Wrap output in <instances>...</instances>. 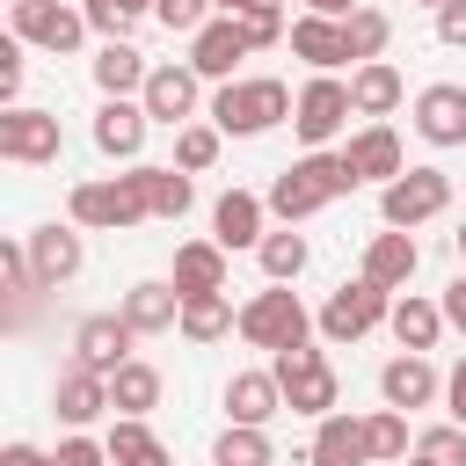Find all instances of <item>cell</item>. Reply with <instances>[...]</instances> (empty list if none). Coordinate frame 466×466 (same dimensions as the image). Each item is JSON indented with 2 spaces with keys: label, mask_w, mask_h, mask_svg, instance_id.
Here are the masks:
<instances>
[{
  "label": "cell",
  "mask_w": 466,
  "mask_h": 466,
  "mask_svg": "<svg viewBox=\"0 0 466 466\" xmlns=\"http://www.w3.org/2000/svg\"><path fill=\"white\" fill-rule=\"evenodd\" d=\"M299 102H291V87L284 80H218V95H211V124L226 131V138H262L269 124H284Z\"/></svg>",
  "instance_id": "7a4b0ae2"
},
{
  "label": "cell",
  "mask_w": 466,
  "mask_h": 466,
  "mask_svg": "<svg viewBox=\"0 0 466 466\" xmlns=\"http://www.w3.org/2000/svg\"><path fill=\"white\" fill-rule=\"evenodd\" d=\"M269 371H277V386H284V408L291 415H335L342 408V379H335V364L313 350V342H299V350H277L269 357Z\"/></svg>",
  "instance_id": "3957f363"
},
{
  "label": "cell",
  "mask_w": 466,
  "mask_h": 466,
  "mask_svg": "<svg viewBox=\"0 0 466 466\" xmlns=\"http://www.w3.org/2000/svg\"><path fill=\"white\" fill-rule=\"evenodd\" d=\"M269 459H277V444L262 422H226L211 444V466H269Z\"/></svg>",
  "instance_id": "1f68e13d"
},
{
  "label": "cell",
  "mask_w": 466,
  "mask_h": 466,
  "mask_svg": "<svg viewBox=\"0 0 466 466\" xmlns=\"http://www.w3.org/2000/svg\"><path fill=\"white\" fill-rule=\"evenodd\" d=\"M437 44L466 51V0H444V7H437Z\"/></svg>",
  "instance_id": "f6af8a7d"
},
{
  "label": "cell",
  "mask_w": 466,
  "mask_h": 466,
  "mask_svg": "<svg viewBox=\"0 0 466 466\" xmlns=\"http://www.w3.org/2000/svg\"><path fill=\"white\" fill-rule=\"evenodd\" d=\"M415 131L430 146H466V87L459 80H430L415 95Z\"/></svg>",
  "instance_id": "2e32d148"
},
{
  "label": "cell",
  "mask_w": 466,
  "mask_h": 466,
  "mask_svg": "<svg viewBox=\"0 0 466 466\" xmlns=\"http://www.w3.org/2000/svg\"><path fill=\"white\" fill-rule=\"evenodd\" d=\"M7 15H15V36L22 44H44V51H80V36H87V7H66V0H7Z\"/></svg>",
  "instance_id": "ba28073f"
},
{
  "label": "cell",
  "mask_w": 466,
  "mask_h": 466,
  "mask_svg": "<svg viewBox=\"0 0 466 466\" xmlns=\"http://www.w3.org/2000/svg\"><path fill=\"white\" fill-rule=\"evenodd\" d=\"M131 342H138V328L124 320V313H87L80 328H73V364H87V371H116V364H131Z\"/></svg>",
  "instance_id": "8fae6325"
},
{
  "label": "cell",
  "mask_w": 466,
  "mask_h": 466,
  "mask_svg": "<svg viewBox=\"0 0 466 466\" xmlns=\"http://www.w3.org/2000/svg\"><path fill=\"white\" fill-rule=\"evenodd\" d=\"M146 102H131V95H109L102 109H95V146L109 153V160H138V146H146Z\"/></svg>",
  "instance_id": "ac0fdd59"
},
{
  "label": "cell",
  "mask_w": 466,
  "mask_h": 466,
  "mask_svg": "<svg viewBox=\"0 0 466 466\" xmlns=\"http://www.w3.org/2000/svg\"><path fill=\"white\" fill-rule=\"evenodd\" d=\"M262 197H248V189H226L218 204H211V240L233 255V248H262Z\"/></svg>",
  "instance_id": "ffe728a7"
},
{
  "label": "cell",
  "mask_w": 466,
  "mask_h": 466,
  "mask_svg": "<svg viewBox=\"0 0 466 466\" xmlns=\"http://www.w3.org/2000/svg\"><path fill=\"white\" fill-rule=\"evenodd\" d=\"M248 51H255V44H248L240 15H211V22L189 36V66H197L204 80H233V66H240Z\"/></svg>",
  "instance_id": "7c38bea8"
},
{
  "label": "cell",
  "mask_w": 466,
  "mask_h": 466,
  "mask_svg": "<svg viewBox=\"0 0 466 466\" xmlns=\"http://www.w3.org/2000/svg\"><path fill=\"white\" fill-rule=\"evenodd\" d=\"M262 7H277V0H218V15H262Z\"/></svg>",
  "instance_id": "f907efd6"
},
{
  "label": "cell",
  "mask_w": 466,
  "mask_h": 466,
  "mask_svg": "<svg viewBox=\"0 0 466 466\" xmlns=\"http://www.w3.org/2000/svg\"><path fill=\"white\" fill-rule=\"evenodd\" d=\"M226 415L269 430V415H284V386H277V371H233V379H226Z\"/></svg>",
  "instance_id": "603a6c76"
},
{
  "label": "cell",
  "mask_w": 466,
  "mask_h": 466,
  "mask_svg": "<svg viewBox=\"0 0 466 466\" xmlns=\"http://www.w3.org/2000/svg\"><path fill=\"white\" fill-rule=\"evenodd\" d=\"M15 95H22V36L0 44V102L15 109Z\"/></svg>",
  "instance_id": "7bdbcfd3"
},
{
  "label": "cell",
  "mask_w": 466,
  "mask_h": 466,
  "mask_svg": "<svg viewBox=\"0 0 466 466\" xmlns=\"http://www.w3.org/2000/svg\"><path fill=\"white\" fill-rule=\"evenodd\" d=\"M240 29H248V44L255 51H269V44H284L291 29H284V7H262V15H240Z\"/></svg>",
  "instance_id": "b9f144b4"
},
{
  "label": "cell",
  "mask_w": 466,
  "mask_h": 466,
  "mask_svg": "<svg viewBox=\"0 0 466 466\" xmlns=\"http://www.w3.org/2000/svg\"><path fill=\"white\" fill-rule=\"evenodd\" d=\"M400 95H408V80H400L386 58H364V66L350 73V102H357V116H393Z\"/></svg>",
  "instance_id": "83f0119b"
},
{
  "label": "cell",
  "mask_w": 466,
  "mask_h": 466,
  "mask_svg": "<svg viewBox=\"0 0 466 466\" xmlns=\"http://www.w3.org/2000/svg\"><path fill=\"white\" fill-rule=\"evenodd\" d=\"M255 255H262V277H269V284H291V277L306 269V233H262Z\"/></svg>",
  "instance_id": "d590c367"
},
{
  "label": "cell",
  "mask_w": 466,
  "mask_h": 466,
  "mask_svg": "<svg viewBox=\"0 0 466 466\" xmlns=\"http://www.w3.org/2000/svg\"><path fill=\"white\" fill-rule=\"evenodd\" d=\"M415 269H422V248H415V233H408V226H386V233H371V248H364V277H371V284L400 291Z\"/></svg>",
  "instance_id": "d6986e66"
},
{
  "label": "cell",
  "mask_w": 466,
  "mask_h": 466,
  "mask_svg": "<svg viewBox=\"0 0 466 466\" xmlns=\"http://www.w3.org/2000/svg\"><path fill=\"white\" fill-rule=\"evenodd\" d=\"M22 248H29V269H36V291H58V284L80 277V262H87V248H80L73 226H36Z\"/></svg>",
  "instance_id": "9a60e30c"
},
{
  "label": "cell",
  "mask_w": 466,
  "mask_h": 466,
  "mask_svg": "<svg viewBox=\"0 0 466 466\" xmlns=\"http://www.w3.org/2000/svg\"><path fill=\"white\" fill-rule=\"evenodd\" d=\"M313 335V313L299 306V291H284V284H269V291H255L248 306H240V342H255V350H299Z\"/></svg>",
  "instance_id": "277c9868"
},
{
  "label": "cell",
  "mask_w": 466,
  "mask_h": 466,
  "mask_svg": "<svg viewBox=\"0 0 466 466\" xmlns=\"http://www.w3.org/2000/svg\"><path fill=\"white\" fill-rule=\"evenodd\" d=\"M138 15H153V0H87V29H102V36H124Z\"/></svg>",
  "instance_id": "ab89813d"
},
{
  "label": "cell",
  "mask_w": 466,
  "mask_h": 466,
  "mask_svg": "<svg viewBox=\"0 0 466 466\" xmlns=\"http://www.w3.org/2000/svg\"><path fill=\"white\" fill-rule=\"evenodd\" d=\"M415 451H430V459H444V466H466V422H437V430H422Z\"/></svg>",
  "instance_id": "60d3db41"
},
{
  "label": "cell",
  "mask_w": 466,
  "mask_h": 466,
  "mask_svg": "<svg viewBox=\"0 0 466 466\" xmlns=\"http://www.w3.org/2000/svg\"><path fill=\"white\" fill-rule=\"evenodd\" d=\"M116 313H124L138 335H167V328H182V291H175V284H131Z\"/></svg>",
  "instance_id": "484cf974"
},
{
  "label": "cell",
  "mask_w": 466,
  "mask_h": 466,
  "mask_svg": "<svg viewBox=\"0 0 466 466\" xmlns=\"http://www.w3.org/2000/svg\"><path fill=\"white\" fill-rule=\"evenodd\" d=\"M109 400H116V415H146V408H160V371L153 364H116L109 371Z\"/></svg>",
  "instance_id": "d6a6232c"
},
{
  "label": "cell",
  "mask_w": 466,
  "mask_h": 466,
  "mask_svg": "<svg viewBox=\"0 0 466 466\" xmlns=\"http://www.w3.org/2000/svg\"><path fill=\"white\" fill-rule=\"evenodd\" d=\"M233 328H240V313H233L226 291H197V299H182V335H189V342H218V335H233Z\"/></svg>",
  "instance_id": "4dcf8cb0"
},
{
  "label": "cell",
  "mask_w": 466,
  "mask_h": 466,
  "mask_svg": "<svg viewBox=\"0 0 466 466\" xmlns=\"http://www.w3.org/2000/svg\"><path fill=\"white\" fill-rule=\"evenodd\" d=\"M138 218H153L138 167H131V175H109V182H80V189H73V226L124 233V226H138Z\"/></svg>",
  "instance_id": "5b68a950"
},
{
  "label": "cell",
  "mask_w": 466,
  "mask_h": 466,
  "mask_svg": "<svg viewBox=\"0 0 466 466\" xmlns=\"http://www.w3.org/2000/svg\"><path fill=\"white\" fill-rule=\"evenodd\" d=\"M211 7H218V0H153V15H160L167 36H197V29L211 22Z\"/></svg>",
  "instance_id": "f35d334b"
},
{
  "label": "cell",
  "mask_w": 466,
  "mask_h": 466,
  "mask_svg": "<svg viewBox=\"0 0 466 466\" xmlns=\"http://www.w3.org/2000/svg\"><path fill=\"white\" fill-rule=\"evenodd\" d=\"M146 73H153V66H146V51H138V44H124V36H109V44L95 51V87H102V95H138V87H146Z\"/></svg>",
  "instance_id": "f1b7e54d"
},
{
  "label": "cell",
  "mask_w": 466,
  "mask_h": 466,
  "mask_svg": "<svg viewBox=\"0 0 466 466\" xmlns=\"http://www.w3.org/2000/svg\"><path fill=\"white\" fill-rule=\"evenodd\" d=\"M218 138H226L218 124H182V131H175V167H189V175H204V167L218 160Z\"/></svg>",
  "instance_id": "8d00e7d4"
},
{
  "label": "cell",
  "mask_w": 466,
  "mask_h": 466,
  "mask_svg": "<svg viewBox=\"0 0 466 466\" xmlns=\"http://www.w3.org/2000/svg\"><path fill=\"white\" fill-rule=\"evenodd\" d=\"M350 7H364V0H306V15H335V22H342Z\"/></svg>",
  "instance_id": "681fc988"
},
{
  "label": "cell",
  "mask_w": 466,
  "mask_h": 466,
  "mask_svg": "<svg viewBox=\"0 0 466 466\" xmlns=\"http://www.w3.org/2000/svg\"><path fill=\"white\" fill-rule=\"evenodd\" d=\"M386 36H393V22L379 15V7H350L342 15V44H350V58L364 66V58H379L386 51Z\"/></svg>",
  "instance_id": "e575fe53"
},
{
  "label": "cell",
  "mask_w": 466,
  "mask_h": 466,
  "mask_svg": "<svg viewBox=\"0 0 466 466\" xmlns=\"http://www.w3.org/2000/svg\"><path fill=\"white\" fill-rule=\"evenodd\" d=\"M116 400H109V379L102 371H87V364H66L58 371V386H51V415L66 422V430H87L95 415H109Z\"/></svg>",
  "instance_id": "5bb4252c"
},
{
  "label": "cell",
  "mask_w": 466,
  "mask_h": 466,
  "mask_svg": "<svg viewBox=\"0 0 466 466\" xmlns=\"http://www.w3.org/2000/svg\"><path fill=\"white\" fill-rule=\"evenodd\" d=\"M102 444H109V459H116V466H175V451L146 430V415H116Z\"/></svg>",
  "instance_id": "f546056e"
},
{
  "label": "cell",
  "mask_w": 466,
  "mask_h": 466,
  "mask_svg": "<svg viewBox=\"0 0 466 466\" xmlns=\"http://www.w3.org/2000/svg\"><path fill=\"white\" fill-rule=\"evenodd\" d=\"M437 393H444V379H437V364H430L422 350H408V357H393V364L379 371V400L400 408V415H408V408H430Z\"/></svg>",
  "instance_id": "e0dca14e"
},
{
  "label": "cell",
  "mask_w": 466,
  "mask_h": 466,
  "mask_svg": "<svg viewBox=\"0 0 466 466\" xmlns=\"http://www.w3.org/2000/svg\"><path fill=\"white\" fill-rule=\"evenodd\" d=\"M415 7H444V0H415Z\"/></svg>",
  "instance_id": "db71d44e"
},
{
  "label": "cell",
  "mask_w": 466,
  "mask_h": 466,
  "mask_svg": "<svg viewBox=\"0 0 466 466\" xmlns=\"http://www.w3.org/2000/svg\"><path fill=\"white\" fill-rule=\"evenodd\" d=\"M167 284H175L182 299H197V291H226V248H218V240H182Z\"/></svg>",
  "instance_id": "d4e9b609"
},
{
  "label": "cell",
  "mask_w": 466,
  "mask_h": 466,
  "mask_svg": "<svg viewBox=\"0 0 466 466\" xmlns=\"http://www.w3.org/2000/svg\"><path fill=\"white\" fill-rule=\"evenodd\" d=\"M58 466H116V459H109V444H95V437H66V444H58Z\"/></svg>",
  "instance_id": "ee69618b"
},
{
  "label": "cell",
  "mask_w": 466,
  "mask_h": 466,
  "mask_svg": "<svg viewBox=\"0 0 466 466\" xmlns=\"http://www.w3.org/2000/svg\"><path fill=\"white\" fill-rule=\"evenodd\" d=\"M342 160L357 167V182H393L408 160H400V138H393V124H364L350 146H342Z\"/></svg>",
  "instance_id": "7402d4cb"
},
{
  "label": "cell",
  "mask_w": 466,
  "mask_h": 466,
  "mask_svg": "<svg viewBox=\"0 0 466 466\" xmlns=\"http://www.w3.org/2000/svg\"><path fill=\"white\" fill-rule=\"evenodd\" d=\"M444 204H451V175H444V167H400V175L379 189V218H386V226H408V233H415L422 218H437Z\"/></svg>",
  "instance_id": "8992f818"
},
{
  "label": "cell",
  "mask_w": 466,
  "mask_h": 466,
  "mask_svg": "<svg viewBox=\"0 0 466 466\" xmlns=\"http://www.w3.org/2000/svg\"><path fill=\"white\" fill-rule=\"evenodd\" d=\"M291 58H306L313 73H335V66L350 58L342 22H335V15H299V22H291Z\"/></svg>",
  "instance_id": "cb8c5ba5"
},
{
  "label": "cell",
  "mask_w": 466,
  "mask_h": 466,
  "mask_svg": "<svg viewBox=\"0 0 466 466\" xmlns=\"http://www.w3.org/2000/svg\"><path fill=\"white\" fill-rule=\"evenodd\" d=\"M364 444H371V459H408V422H400V408L364 415Z\"/></svg>",
  "instance_id": "74e56055"
},
{
  "label": "cell",
  "mask_w": 466,
  "mask_h": 466,
  "mask_svg": "<svg viewBox=\"0 0 466 466\" xmlns=\"http://www.w3.org/2000/svg\"><path fill=\"white\" fill-rule=\"evenodd\" d=\"M357 116V102H350V80H335V73H313L306 87H299V109H291V124H299V138L306 146H328L342 124Z\"/></svg>",
  "instance_id": "9c48e42d"
},
{
  "label": "cell",
  "mask_w": 466,
  "mask_h": 466,
  "mask_svg": "<svg viewBox=\"0 0 466 466\" xmlns=\"http://www.w3.org/2000/svg\"><path fill=\"white\" fill-rule=\"evenodd\" d=\"M0 466H58V459H44L36 444H7V451H0Z\"/></svg>",
  "instance_id": "c3c4849f"
},
{
  "label": "cell",
  "mask_w": 466,
  "mask_h": 466,
  "mask_svg": "<svg viewBox=\"0 0 466 466\" xmlns=\"http://www.w3.org/2000/svg\"><path fill=\"white\" fill-rule=\"evenodd\" d=\"M138 182H146V204H153V218H182V211L197 204V189H189V167H138Z\"/></svg>",
  "instance_id": "836d02e7"
},
{
  "label": "cell",
  "mask_w": 466,
  "mask_h": 466,
  "mask_svg": "<svg viewBox=\"0 0 466 466\" xmlns=\"http://www.w3.org/2000/svg\"><path fill=\"white\" fill-rule=\"evenodd\" d=\"M197 80H204L197 66H153V73H146V87H138L146 116H153V124H175V131H182V124L197 116Z\"/></svg>",
  "instance_id": "4fadbf2b"
},
{
  "label": "cell",
  "mask_w": 466,
  "mask_h": 466,
  "mask_svg": "<svg viewBox=\"0 0 466 466\" xmlns=\"http://www.w3.org/2000/svg\"><path fill=\"white\" fill-rule=\"evenodd\" d=\"M386 313H393V291L371 284V277H357V284L328 291V306H320V335H328V342H357V335H371Z\"/></svg>",
  "instance_id": "52a82bcc"
},
{
  "label": "cell",
  "mask_w": 466,
  "mask_h": 466,
  "mask_svg": "<svg viewBox=\"0 0 466 466\" xmlns=\"http://www.w3.org/2000/svg\"><path fill=\"white\" fill-rule=\"evenodd\" d=\"M444 320H451V328L466 335V269H459V277L444 284Z\"/></svg>",
  "instance_id": "bcb514c9"
},
{
  "label": "cell",
  "mask_w": 466,
  "mask_h": 466,
  "mask_svg": "<svg viewBox=\"0 0 466 466\" xmlns=\"http://www.w3.org/2000/svg\"><path fill=\"white\" fill-rule=\"evenodd\" d=\"M386 328H393L400 350H437V335H444L451 320H444V299H415V291H408V299H393Z\"/></svg>",
  "instance_id": "4316f807"
},
{
  "label": "cell",
  "mask_w": 466,
  "mask_h": 466,
  "mask_svg": "<svg viewBox=\"0 0 466 466\" xmlns=\"http://www.w3.org/2000/svg\"><path fill=\"white\" fill-rule=\"evenodd\" d=\"M444 400H451V422H466V357L451 364V379H444Z\"/></svg>",
  "instance_id": "7dc6e473"
},
{
  "label": "cell",
  "mask_w": 466,
  "mask_h": 466,
  "mask_svg": "<svg viewBox=\"0 0 466 466\" xmlns=\"http://www.w3.org/2000/svg\"><path fill=\"white\" fill-rule=\"evenodd\" d=\"M371 459V444H364V422L357 415H320V430H313V444H306V466H364Z\"/></svg>",
  "instance_id": "44dd1931"
},
{
  "label": "cell",
  "mask_w": 466,
  "mask_h": 466,
  "mask_svg": "<svg viewBox=\"0 0 466 466\" xmlns=\"http://www.w3.org/2000/svg\"><path fill=\"white\" fill-rule=\"evenodd\" d=\"M357 189V167L342 160V153H306V160H291L277 182H269V211L284 218V226H299V218H313V211H328L335 197H350Z\"/></svg>",
  "instance_id": "6da1fadb"
},
{
  "label": "cell",
  "mask_w": 466,
  "mask_h": 466,
  "mask_svg": "<svg viewBox=\"0 0 466 466\" xmlns=\"http://www.w3.org/2000/svg\"><path fill=\"white\" fill-rule=\"evenodd\" d=\"M58 146H66V131H58V116L51 109H0V160H15V167H44V160H58Z\"/></svg>",
  "instance_id": "30bf717a"
},
{
  "label": "cell",
  "mask_w": 466,
  "mask_h": 466,
  "mask_svg": "<svg viewBox=\"0 0 466 466\" xmlns=\"http://www.w3.org/2000/svg\"><path fill=\"white\" fill-rule=\"evenodd\" d=\"M451 248H459V262H466V226H459V233H451Z\"/></svg>",
  "instance_id": "f5cc1de1"
},
{
  "label": "cell",
  "mask_w": 466,
  "mask_h": 466,
  "mask_svg": "<svg viewBox=\"0 0 466 466\" xmlns=\"http://www.w3.org/2000/svg\"><path fill=\"white\" fill-rule=\"evenodd\" d=\"M408 466H444V459H430V451H415V459H408Z\"/></svg>",
  "instance_id": "816d5d0a"
}]
</instances>
